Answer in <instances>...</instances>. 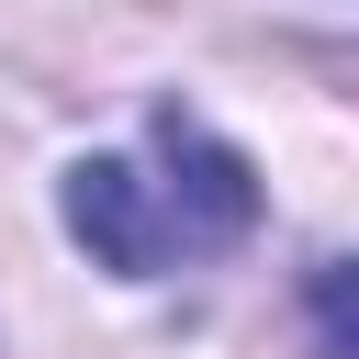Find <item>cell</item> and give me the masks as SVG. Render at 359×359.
I'll return each instance as SVG.
<instances>
[{
    "mask_svg": "<svg viewBox=\"0 0 359 359\" xmlns=\"http://www.w3.org/2000/svg\"><path fill=\"white\" fill-rule=\"evenodd\" d=\"M56 213H67V236H79L112 280H157V269L224 258V247L258 224V168H247L202 112L157 101V112H146V146L67 168Z\"/></svg>",
    "mask_w": 359,
    "mask_h": 359,
    "instance_id": "6da1fadb",
    "label": "cell"
},
{
    "mask_svg": "<svg viewBox=\"0 0 359 359\" xmlns=\"http://www.w3.org/2000/svg\"><path fill=\"white\" fill-rule=\"evenodd\" d=\"M303 337L314 359H359V258H325L303 280Z\"/></svg>",
    "mask_w": 359,
    "mask_h": 359,
    "instance_id": "7a4b0ae2",
    "label": "cell"
}]
</instances>
